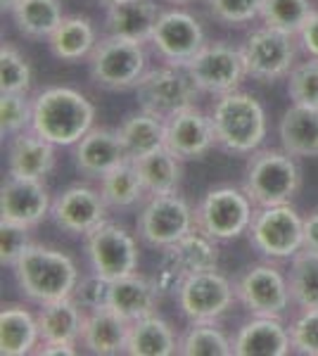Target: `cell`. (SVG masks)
<instances>
[{
	"label": "cell",
	"instance_id": "1",
	"mask_svg": "<svg viewBox=\"0 0 318 356\" xmlns=\"http://www.w3.org/2000/svg\"><path fill=\"white\" fill-rule=\"evenodd\" d=\"M95 107L84 93L67 86H53L33 100L31 131L53 145H77L93 129Z\"/></svg>",
	"mask_w": 318,
	"mask_h": 356
},
{
	"label": "cell",
	"instance_id": "2",
	"mask_svg": "<svg viewBox=\"0 0 318 356\" xmlns=\"http://www.w3.org/2000/svg\"><path fill=\"white\" fill-rule=\"evenodd\" d=\"M15 278L29 300L45 304L62 297H74L79 285V268L67 252L31 243L15 264Z\"/></svg>",
	"mask_w": 318,
	"mask_h": 356
},
{
	"label": "cell",
	"instance_id": "3",
	"mask_svg": "<svg viewBox=\"0 0 318 356\" xmlns=\"http://www.w3.org/2000/svg\"><path fill=\"white\" fill-rule=\"evenodd\" d=\"M216 145L233 154H252L266 138V112L250 93L230 90L218 95L212 110Z\"/></svg>",
	"mask_w": 318,
	"mask_h": 356
},
{
	"label": "cell",
	"instance_id": "4",
	"mask_svg": "<svg viewBox=\"0 0 318 356\" xmlns=\"http://www.w3.org/2000/svg\"><path fill=\"white\" fill-rule=\"evenodd\" d=\"M302 186V171L290 152L254 150L245 169L242 191L250 195L254 207L290 204Z\"/></svg>",
	"mask_w": 318,
	"mask_h": 356
},
{
	"label": "cell",
	"instance_id": "5",
	"mask_svg": "<svg viewBox=\"0 0 318 356\" xmlns=\"http://www.w3.org/2000/svg\"><path fill=\"white\" fill-rule=\"evenodd\" d=\"M252 219L254 202L250 195L235 186L212 188L195 209V228L216 243L240 238L250 231Z\"/></svg>",
	"mask_w": 318,
	"mask_h": 356
},
{
	"label": "cell",
	"instance_id": "6",
	"mask_svg": "<svg viewBox=\"0 0 318 356\" xmlns=\"http://www.w3.org/2000/svg\"><path fill=\"white\" fill-rule=\"evenodd\" d=\"M247 235L259 254L269 259H292L304 250V219L292 204L259 207Z\"/></svg>",
	"mask_w": 318,
	"mask_h": 356
},
{
	"label": "cell",
	"instance_id": "7",
	"mask_svg": "<svg viewBox=\"0 0 318 356\" xmlns=\"http://www.w3.org/2000/svg\"><path fill=\"white\" fill-rule=\"evenodd\" d=\"M90 79L107 90L136 88L145 74V53L143 43L112 36L97 41L88 57Z\"/></svg>",
	"mask_w": 318,
	"mask_h": 356
},
{
	"label": "cell",
	"instance_id": "8",
	"mask_svg": "<svg viewBox=\"0 0 318 356\" xmlns=\"http://www.w3.org/2000/svg\"><path fill=\"white\" fill-rule=\"evenodd\" d=\"M198 86L193 83L186 67H159L145 72L136 86V97L141 110L159 119H169L176 112L193 107Z\"/></svg>",
	"mask_w": 318,
	"mask_h": 356
},
{
	"label": "cell",
	"instance_id": "9",
	"mask_svg": "<svg viewBox=\"0 0 318 356\" xmlns=\"http://www.w3.org/2000/svg\"><path fill=\"white\" fill-rule=\"evenodd\" d=\"M136 231L145 245L164 250L195 231V211L178 193L154 195L138 214Z\"/></svg>",
	"mask_w": 318,
	"mask_h": 356
},
{
	"label": "cell",
	"instance_id": "10",
	"mask_svg": "<svg viewBox=\"0 0 318 356\" xmlns=\"http://www.w3.org/2000/svg\"><path fill=\"white\" fill-rule=\"evenodd\" d=\"M216 264H218L216 240H212L209 235L200 233L195 228V231L183 235L173 245L164 247L159 273L154 280H157L161 292H176L178 285L186 278L202 271H212V268H216Z\"/></svg>",
	"mask_w": 318,
	"mask_h": 356
},
{
	"label": "cell",
	"instance_id": "11",
	"mask_svg": "<svg viewBox=\"0 0 318 356\" xmlns=\"http://www.w3.org/2000/svg\"><path fill=\"white\" fill-rule=\"evenodd\" d=\"M86 238V254H88L93 273L105 280H117L136 273L138 268V245L136 238L124 226L112 221H102Z\"/></svg>",
	"mask_w": 318,
	"mask_h": 356
},
{
	"label": "cell",
	"instance_id": "12",
	"mask_svg": "<svg viewBox=\"0 0 318 356\" xmlns=\"http://www.w3.org/2000/svg\"><path fill=\"white\" fill-rule=\"evenodd\" d=\"M240 50L247 76L262 83H271L287 76L294 67V55H297L292 33H285L273 26H264L254 31Z\"/></svg>",
	"mask_w": 318,
	"mask_h": 356
},
{
	"label": "cell",
	"instance_id": "13",
	"mask_svg": "<svg viewBox=\"0 0 318 356\" xmlns=\"http://www.w3.org/2000/svg\"><path fill=\"white\" fill-rule=\"evenodd\" d=\"M198 90L209 95H225L238 90L242 79L247 76L242 50L228 43H207L198 55L186 65Z\"/></svg>",
	"mask_w": 318,
	"mask_h": 356
},
{
	"label": "cell",
	"instance_id": "14",
	"mask_svg": "<svg viewBox=\"0 0 318 356\" xmlns=\"http://www.w3.org/2000/svg\"><path fill=\"white\" fill-rule=\"evenodd\" d=\"M235 297L252 316L280 318L292 302L290 280L273 264H254L235 280Z\"/></svg>",
	"mask_w": 318,
	"mask_h": 356
},
{
	"label": "cell",
	"instance_id": "15",
	"mask_svg": "<svg viewBox=\"0 0 318 356\" xmlns=\"http://www.w3.org/2000/svg\"><path fill=\"white\" fill-rule=\"evenodd\" d=\"M178 307L183 316L193 323L216 321L228 312L235 300V285L230 280L212 268V271L195 273L183 280L176 290Z\"/></svg>",
	"mask_w": 318,
	"mask_h": 356
},
{
	"label": "cell",
	"instance_id": "16",
	"mask_svg": "<svg viewBox=\"0 0 318 356\" xmlns=\"http://www.w3.org/2000/svg\"><path fill=\"white\" fill-rule=\"evenodd\" d=\"M150 43L173 67H186L207 45L200 22L183 10L161 13Z\"/></svg>",
	"mask_w": 318,
	"mask_h": 356
},
{
	"label": "cell",
	"instance_id": "17",
	"mask_svg": "<svg viewBox=\"0 0 318 356\" xmlns=\"http://www.w3.org/2000/svg\"><path fill=\"white\" fill-rule=\"evenodd\" d=\"M55 226L69 235H88L107 216V202L100 191L88 186H72L60 193L50 207Z\"/></svg>",
	"mask_w": 318,
	"mask_h": 356
},
{
	"label": "cell",
	"instance_id": "18",
	"mask_svg": "<svg viewBox=\"0 0 318 356\" xmlns=\"http://www.w3.org/2000/svg\"><path fill=\"white\" fill-rule=\"evenodd\" d=\"M216 145L212 117L202 114L198 107H186L164 122V147L171 150L178 159L205 157Z\"/></svg>",
	"mask_w": 318,
	"mask_h": 356
},
{
	"label": "cell",
	"instance_id": "19",
	"mask_svg": "<svg viewBox=\"0 0 318 356\" xmlns=\"http://www.w3.org/2000/svg\"><path fill=\"white\" fill-rule=\"evenodd\" d=\"M50 207L53 202L43 181L8 176L0 186V219L5 221L33 228L50 214Z\"/></svg>",
	"mask_w": 318,
	"mask_h": 356
},
{
	"label": "cell",
	"instance_id": "20",
	"mask_svg": "<svg viewBox=\"0 0 318 356\" xmlns=\"http://www.w3.org/2000/svg\"><path fill=\"white\" fill-rule=\"evenodd\" d=\"M159 285L157 280L145 278L141 273H131L124 278L109 280V295H107V307L114 309L121 318H126L129 323L138 318L154 314L159 302Z\"/></svg>",
	"mask_w": 318,
	"mask_h": 356
},
{
	"label": "cell",
	"instance_id": "21",
	"mask_svg": "<svg viewBox=\"0 0 318 356\" xmlns=\"http://www.w3.org/2000/svg\"><path fill=\"white\" fill-rule=\"evenodd\" d=\"M290 349V328H285L280 318L273 316H254L233 340L235 356H285Z\"/></svg>",
	"mask_w": 318,
	"mask_h": 356
},
{
	"label": "cell",
	"instance_id": "22",
	"mask_svg": "<svg viewBox=\"0 0 318 356\" xmlns=\"http://www.w3.org/2000/svg\"><path fill=\"white\" fill-rule=\"evenodd\" d=\"M131 323L109 307L86 309L84 330H81V344L88 352L100 356L126 354V340H129Z\"/></svg>",
	"mask_w": 318,
	"mask_h": 356
},
{
	"label": "cell",
	"instance_id": "23",
	"mask_svg": "<svg viewBox=\"0 0 318 356\" xmlns=\"http://www.w3.org/2000/svg\"><path fill=\"white\" fill-rule=\"evenodd\" d=\"M74 147H77L74 150L77 169L90 178H102L117 164L129 159L119 140V134L112 129H95L93 126Z\"/></svg>",
	"mask_w": 318,
	"mask_h": 356
},
{
	"label": "cell",
	"instance_id": "24",
	"mask_svg": "<svg viewBox=\"0 0 318 356\" xmlns=\"http://www.w3.org/2000/svg\"><path fill=\"white\" fill-rule=\"evenodd\" d=\"M55 169V145L36 131H22L13 136L8 150V171L17 178L43 181Z\"/></svg>",
	"mask_w": 318,
	"mask_h": 356
},
{
	"label": "cell",
	"instance_id": "25",
	"mask_svg": "<svg viewBox=\"0 0 318 356\" xmlns=\"http://www.w3.org/2000/svg\"><path fill=\"white\" fill-rule=\"evenodd\" d=\"M159 8L154 0H119L107 5L105 29L112 36L148 43L159 19Z\"/></svg>",
	"mask_w": 318,
	"mask_h": 356
},
{
	"label": "cell",
	"instance_id": "26",
	"mask_svg": "<svg viewBox=\"0 0 318 356\" xmlns=\"http://www.w3.org/2000/svg\"><path fill=\"white\" fill-rule=\"evenodd\" d=\"M36 318L40 342L77 344L81 340V330H84L86 309L74 297H62V300L40 304Z\"/></svg>",
	"mask_w": 318,
	"mask_h": 356
},
{
	"label": "cell",
	"instance_id": "27",
	"mask_svg": "<svg viewBox=\"0 0 318 356\" xmlns=\"http://www.w3.org/2000/svg\"><path fill=\"white\" fill-rule=\"evenodd\" d=\"M280 145L292 157H318V110L292 105L278 126Z\"/></svg>",
	"mask_w": 318,
	"mask_h": 356
},
{
	"label": "cell",
	"instance_id": "28",
	"mask_svg": "<svg viewBox=\"0 0 318 356\" xmlns=\"http://www.w3.org/2000/svg\"><path fill=\"white\" fill-rule=\"evenodd\" d=\"M40 342L38 318L19 304H8L0 312V354L24 356Z\"/></svg>",
	"mask_w": 318,
	"mask_h": 356
},
{
	"label": "cell",
	"instance_id": "29",
	"mask_svg": "<svg viewBox=\"0 0 318 356\" xmlns=\"http://www.w3.org/2000/svg\"><path fill=\"white\" fill-rule=\"evenodd\" d=\"M119 140L124 145V152L131 162L157 152L164 147V119L154 117L145 110L129 114L117 129Z\"/></svg>",
	"mask_w": 318,
	"mask_h": 356
},
{
	"label": "cell",
	"instance_id": "30",
	"mask_svg": "<svg viewBox=\"0 0 318 356\" xmlns=\"http://www.w3.org/2000/svg\"><path fill=\"white\" fill-rule=\"evenodd\" d=\"M178 342L173 328L157 314L138 318L129 328L126 354L131 356H173L178 352Z\"/></svg>",
	"mask_w": 318,
	"mask_h": 356
},
{
	"label": "cell",
	"instance_id": "31",
	"mask_svg": "<svg viewBox=\"0 0 318 356\" xmlns=\"http://www.w3.org/2000/svg\"><path fill=\"white\" fill-rule=\"evenodd\" d=\"M97 45L95 29L88 17H65L62 24L55 29L53 36L48 38V48L57 60L62 62H79L86 60Z\"/></svg>",
	"mask_w": 318,
	"mask_h": 356
},
{
	"label": "cell",
	"instance_id": "32",
	"mask_svg": "<svg viewBox=\"0 0 318 356\" xmlns=\"http://www.w3.org/2000/svg\"><path fill=\"white\" fill-rule=\"evenodd\" d=\"M181 162L176 154L166 147H159L157 152L145 154V157L136 159V169L143 178V186H145V193L150 197L154 195H169L176 193L178 186H181Z\"/></svg>",
	"mask_w": 318,
	"mask_h": 356
},
{
	"label": "cell",
	"instance_id": "33",
	"mask_svg": "<svg viewBox=\"0 0 318 356\" xmlns=\"http://www.w3.org/2000/svg\"><path fill=\"white\" fill-rule=\"evenodd\" d=\"M13 17L19 33L38 41L53 36V31L65 19L60 0H19L13 10Z\"/></svg>",
	"mask_w": 318,
	"mask_h": 356
},
{
	"label": "cell",
	"instance_id": "34",
	"mask_svg": "<svg viewBox=\"0 0 318 356\" xmlns=\"http://www.w3.org/2000/svg\"><path fill=\"white\" fill-rule=\"evenodd\" d=\"M100 193L105 197L107 207H114V209L133 207L148 195L143 178L131 159H124V162L100 178Z\"/></svg>",
	"mask_w": 318,
	"mask_h": 356
},
{
	"label": "cell",
	"instance_id": "35",
	"mask_svg": "<svg viewBox=\"0 0 318 356\" xmlns=\"http://www.w3.org/2000/svg\"><path fill=\"white\" fill-rule=\"evenodd\" d=\"M290 295L302 312L318 309V252L302 250L292 257Z\"/></svg>",
	"mask_w": 318,
	"mask_h": 356
},
{
	"label": "cell",
	"instance_id": "36",
	"mask_svg": "<svg viewBox=\"0 0 318 356\" xmlns=\"http://www.w3.org/2000/svg\"><path fill=\"white\" fill-rule=\"evenodd\" d=\"M178 354L186 356H230L233 354V342L223 335L214 321H205V323H193L188 332L183 335L181 344H178Z\"/></svg>",
	"mask_w": 318,
	"mask_h": 356
},
{
	"label": "cell",
	"instance_id": "37",
	"mask_svg": "<svg viewBox=\"0 0 318 356\" xmlns=\"http://www.w3.org/2000/svg\"><path fill=\"white\" fill-rule=\"evenodd\" d=\"M311 15H314L311 0H262V15L259 17L266 26L297 36Z\"/></svg>",
	"mask_w": 318,
	"mask_h": 356
},
{
	"label": "cell",
	"instance_id": "38",
	"mask_svg": "<svg viewBox=\"0 0 318 356\" xmlns=\"http://www.w3.org/2000/svg\"><path fill=\"white\" fill-rule=\"evenodd\" d=\"M31 88V67L26 57L13 45L0 48V90L3 93H26Z\"/></svg>",
	"mask_w": 318,
	"mask_h": 356
},
{
	"label": "cell",
	"instance_id": "39",
	"mask_svg": "<svg viewBox=\"0 0 318 356\" xmlns=\"http://www.w3.org/2000/svg\"><path fill=\"white\" fill-rule=\"evenodd\" d=\"M287 95L292 105L318 110V57L292 67V72L287 74Z\"/></svg>",
	"mask_w": 318,
	"mask_h": 356
},
{
	"label": "cell",
	"instance_id": "40",
	"mask_svg": "<svg viewBox=\"0 0 318 356\" xmlns=\"http://www.w3.org/2000/svg\"><path fill=\"white\" fill-rule=\"evenodd\" d=\"M31 119L33 102L29 100L26 93H3L0 97V134L3 138L31 129Z\"/></svg>",
	"mask_w": 318,
	"mask_h": 356
},
{
	"label": "cell",
	"instance_id": "41",
	"mask_svg": "<svg viewBox=\"0 0 318 356\" xmlns=\"http://www.w3.org/2000/svg\"><path fill=\"white\" fill-rule=\"evenodd\" d=\"M216 22L228 26H242L262 15V0H207Z\"/></svg>",
	"mask_w": 318,
	"mask_h": 356
},
{
	"label": "cell",
	"instance_id": "42",
	"mask_svg": "<svg viewBox=\"0 0 318 356\" xmlns=\"http://www.w3.org/2000/svg\"><path fill=\"white\" fill-rule=\"evenodd\" d=\"M29 245H31V240H29L26 226L0 219V264L3 266L15 268V264L19 261Z\"/></svg>",
	"mask_w": 318,
	"mask_h": 356
},
{
	"label": "cell",
	"instance_id": "43",
	"mask_svg": "<svg viewBox=\"0 0 318 356\" xmlns=\"http://www.w3.org/2000/svg\"><path fill=\"white\" fill-rule=\"evenodd\" d=\"M292 349L304 356H318V309L302 312L290 323Z\"/></svg>",
	"mask_w": 318,
	"mask_h": 356
},
{
	"label": "cell",
	"instance_id": "44",
	"mask_svg": "<svg viewBox=\"0 0 318 356\" xmlns=\"http://www.w3.org/2000/svg\"><path fill=\"white\" fill-rule=\"evenodd\" d=\"M107 295H109V280H105L97 273L84 278L77 285V290H74V300H77L84 309L107 307Z\"/></svg>",
	"mask_w": 318,
	"mask_h": 356
},
{
	"label": "cell",
	"instance_id": "45",
	"mask_svg": "<svg viewBox=\"0 0 318 356\" xmlns=\"http://www.w3.org/2000/svg\"><path fill=\"white\" fill-rule=\"evenodd\" d=\"M299 41H302V48L309 53L311 57H318V13L314 10V15L306 19V24L302 26V31L297 33Z\"/></svg>",
	"mask_w": 318,
	"mask_h": 356
},
{
	"label": "cell",
	"instance_id": "46",
	"mask_svg": "<svg viewBox=\"0 0 318 356\" xmlns=\"http://www.w3.org/2000/svg\"><path fill=\"white\" fill-rule=\"evenodd\" d=\"M304 250L318 252V209L304 219Z\"/></svg>",
	"mask_w": 318,
	"mask_h": 356
},
{
	"label": "cell",
	"instance_id": "47",
	"mask_svg": "<svg viewBox=\"0 0 318 356\" xmlns=\"http://www.w3.org/2000/svg\"><path fill=\"white\" fill-rule=\"evenodd\" d=\"M77 344H69V342H43L38 349V354L45 356H74L77 354Z\"/></svg>",
	"mask_w": 318,
	"mask_h": 356
},
{
	"label": "cell",
	"instance_id": "48",
	"mask_svg": "<svg viewBox=\"0 0 318 356\" xmlns=\"http://www.w3.org/2000/svg\"><path fill=\"white\" fill-rule=\"evenodd\" d=\"M17 3H19V0H0V5H3V10H8V13H13Z\"/></svg>",
	"mask_w": 318,
	"mask_h": 356
},
{
	"label": "cell",
	"instance_id": "49",
	"mask_svg": "<svg viewBox=\"0 0 318 356\" xmlns=\"http://www.w3.org/2000/svg\"><path fill=\"white\" fill-rule=\"evenodd\" d=\"M97 3H102V5H112V3H119V0H97Z\"/></svg>",
	"mask_w": 318,
	"mask_h": 356
},
{
	"label": "cell",
	"instance_id": "50",
	"mask_svg": "<svg viewBox=\"0 0 318 356\" xmlns=\"http://www.w3.org/2000/svg\"><path fill=\"white\" fill-rule=\"evenodd\" d=\"M169 3H173V5H183V3H190V0H169Z\"/></svg>",
	"mask_w": 318,
	"mask_h": 356
}]
</instances>
